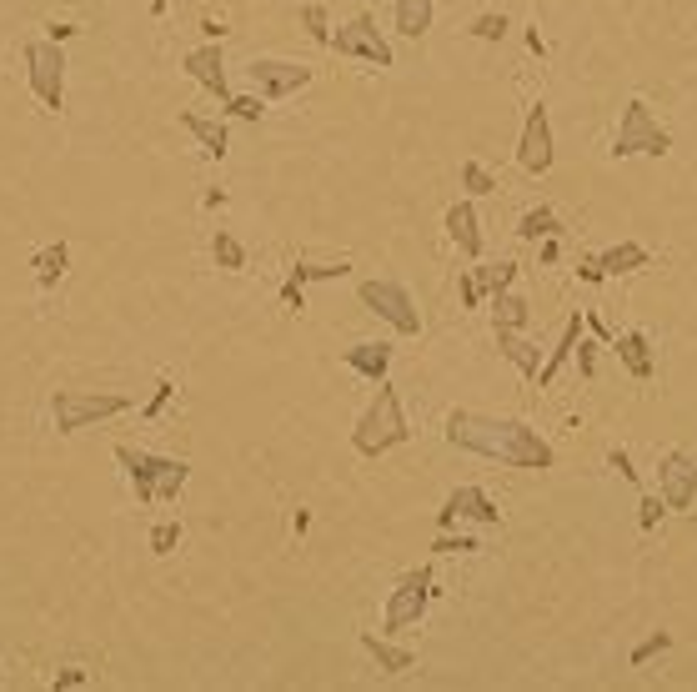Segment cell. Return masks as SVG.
<instances>
[{"instance_id":"5","label":"cell","mask_w":697,"mask_h":692,"mask_svg":"<svg viewBox=\"0 0 697 692\" xmlns=\"http://www.w3.org/2000/svg\"><path fill=\"white\" fill-rule=\"evenodd\" d=\"M26 76H31V91L46 111H61L66 106V51L61 41H31L26 46Z\"/></svg>"},{"instance_id":"25","label":"cell","mask_w":697,"mask_h":692,"mask_svg":"<svg viewBox=\"0 0 697 692\" xmlns=\"http://www.w3.org/2000/svg\"><path fill=\"white\" fill-rule=\"evenodd\" d=\"M562 226H557V216L547 211V206H532V211H522V221H517V236L522 241H547V236H557Z\"/></svg>"},{"instance_id":"14","label":"cell","mask_w":697,"mask_h":692,"mask_svg":"<svg viewBox=\"0 0 697 692\" xmlns=\"http://www.w3.org/2000/svg\"><path fill=\"white\" fill-rule=\"evenodd\" d=\"M181 71L196 81V86H206L221 106L231 101V86H226V61H221V46L216 41H206V46H196V51H186V61H181Z\"/></svg>"},{"instance_id":"37","label":"cell","mask_w":697,"mask_h":692,"mask_svg":"<svg viewBox=\"0 0 697 692\" xmlns=\"http://www.w3.org/2000/svg\"><path fill=\"white\" fill-rule=\"evenodd\" d=\"M432 552H482V542H477V537H452V532H442V537L432 542Z\"/></svg>"},{"instance_id":"6","label":"cell","mask_w":697,"mask_h":692,"mask_svg":"<svg viewBox=\"0 0 697 692\" xmlns=\"http://www.w3.org/2000/svg\"><path fill=\"white\" fill-rule=\"evenodd\" d=\"M672 136L657 126V116L647 111V101H627L622 106V121H617V141H612V156H667Z\"/></svg>"},{"instance_id":"18","label":"cell","mask_w":697,"mask_h":692,"mask_svg":"<svg viewBox=\"0 0 697 692\" xmlns=\"http://www.w3.org/2000/svg\"><path fill=\"white\" fill-rule=\"evenodd\" d=\"M582 326H587L582 316H567V326H562V341L552 346V357H547V362H542V372H537V387H552V382H557V372L572 362L577 341H582Z\"/></svg>"},{"instance_id":"38","label":"cell","mask_w":697,"mask_h":692,"mask_svg":"<svg viewBox=\"0 0 697 692\" xmlns=\"http://www.w3.org/2000/svg\"><path fill=\"white\" fill-rule=\"evenodd\" d=\"M226 106H231V116H241V121H261V111H266L256 96H231Z\"/></svg>"},{"instance_id":"4","label":"cell","mask_w":697,"mask_h":692,"mask_svg":"<svg viewBox=\"0 0 697 692\" xmlns=\"http://www.w3.org/2000/svg\"><path fill=\"white\" fill-rule=\"evenodd\" d=\"M131 407V397L121 392H76V387H61L51 397V417H56V432H81V427H96V422H111Z\"/></svg>"},{"instance_id":"21","label":"cell","mask_w":697,"mask_h":692,"mask_svg":"<svg viewBox=\"0 0 697 692\" xmlns=\"http://www.w3.org/2000/svg\"><path fill=\"white\" fill-rule=\"evenodd\" d=\"M181 126L201 141V151H206V156H216V161L226 156V146H231V141H226V126H221V121H206V116H196V111H181Z\"/></svg>"},{"instance_id":"30","label":"cell","mask_w":697,"mask_h":692,"mask_svg":"<svg viewBox=\"0 0 697 692\" xmlns=\"http://www.w3.org/2000/svg\"><path fill=\"white\" fill-rule=\"evenodd\" d=\"M346 271H352L346 261H296V266H291L296 281H336V276H346Z\"/></svg>"},{"instance_id":"34","label":"cell","mask_w":697,"mask_h":692,"mask_svg":"<svg viewBox=\"0 0 697 692\" xmlns=\"http://www.w3.org/2000/svg\"><path fill=\"white\" fill-rule=\"evenodd\" d=\"M176 542H181V522H161V527L151 532V552H156V557L176 552Z\"/></svg>"},{"instance_id":"8","label":"cell","mask_w":697,"mask_h":692,"mask_svg":"<svg viewBox=\"0 0 697 692\" xmlns=\"http://www.w3.org/2000/svg\"><path fill=\"white\" fill-rule=\"evenodd\" d=\"M432 567H417V572H407L397 587H392V597H387V632H412L422 617H427V602H432Z\"/></svg>"},{"instance_id":"9","label":"cell","mask_w":697,"mask_h":692,"mask_svg":"<svg viewBox=\"0 0 697 692\" xmlns=\"http://www.w3.org/2000/svg\"><path fill=\"white\" fill-rule=\"evenodd\" d=\"M331 46H336V56H357V61H372L377 71H387V66H397V56H392V46H387V36L377 31V21L362 11V16H352L336 36H331Z\"/></svg>"},{"instance_id":"43","label":"cell","mask_w":697,"mask_h":692,"mask_svg":"<svg viewBox=\"0 0 697 692\" xmlns=\"http://www.w3.org/2000/svg\"><path fill=\"white\" fill-rule=\"evenodd\" d=\"M607 462H612V467H617V472H622L627 482H637V467H632V457H627L622 447H612V452H607Z\"/></svg>"},{"instance_id":"23","label":"cell","mask_w":697,"mask_h":692,"mask_svg":"<svg viewBox=\"0 0 697 692\" xmlns=\"http://www.w3.org/2000/svg\"><path fill=\"white\" fill-rule=\"evenodd\" d=\"M397 31L407 41H422L432 31V0H397Z\"/></svg>"},{"instance_id":"44","label":"cell","mask_w":697,"mask_h":692,"mask_svg":"<svg viewBox=\"0 0 697 692\" xmlns=\"http://www.w3.org/2000/svg\"><path fill=\"white\" fill-rule=\"evenodd\" d=\"M577 276H582L587 286H597V281H607V271H602V261H597V256H592V261H582V266H577Z\"/></svg>"},{"instance_id":"3","label":"cell","mask_w":697,"mask_h":692,"mask_svg":"<svg viewBox=\"0 0 697 692\" xmlns=\"http://www.w3.org/2000/svg\"><path fill=\"white\" fill-rule=\"evenodd\" d=\"M116 462L126 467L131 487H136V507H151V502H176V492L186 487L191 467L176 462V457H151L141 447H116Z\"/></svg>"},{"instance_id":"40","label":"cell","mask_w":697,"mask_h":692,"mask_svg":"<svg viewBox=\"0 0 697 692\" xmlns=\"http://www.w3.org/2000/svg\"><path fill=\"white\" fill-rule=\"evenodd\" d=\"M577 372H582L587 382L597 377V346H592V341H577Z\"/></svg>"},{"instance_id":"13","label":"cell","mask_w":697,"mask_h":692,"mask_svg":"<svg viewBox=\"0 0 697 692\" xmlns=\"http://www.w3.org/2000/svg\"><path fill=\"white\" fill-rule=\"evenodd\" d=\"M457 517H467V522H482V527H502V507L482 492V487H457L452 497H447V507L437 512V527L447 532Z\"/></svg>"},{"instance_id":"19","label":"cell","mask_w":697,"mask_h":692,"mask_svg":"<svg viewBox=\"0 0 697 692\" xmlns=\"http://www.w3.org/2000/svg\"><path fill=\"white\" fill-rule=\"evenodd\" d=\"M497 352H502L527 382H537V372H542V362H537V341H527L522 331H497Z\"/></svg>"},{"instance_id":"27","label":"cell","mask_w":697,"mask_h":692,"mask_svg":"<svg viewBox=\"0 0 697 692\" xmlns=\"http://www.w3.org/2000/svg\"><path fill=\"white\" fill-rule=\"evenodd\" d=\"M211 256H216L221 271H241V266H246V246H241L231 231H216V236H211Z\"/></svg>"},{"instance_id":"16","label":"cell","mask_w":697,"mask_h":692,"mask_svg":"<svg viewBox=\"0 0 697 692\" xmlns=\"http://www.w3.org/2000/svg\"><path fill=\"white\" fill-rule=\"evenodd\" d=\"M341 362L352 367V372H362L367 382H387V372H392V346L387 341H352L341 352Z\"/></svg>"},{"instance_id":"2","label":"cell","mask_w":697,"mask_h":692,"mask_svg":"<svg viewBox=\"0 0 697 692\" xmlns=\"http://www.w3.org/2000/svg\"><path fill=\"white\" fill-rule=\"evenodd\" d=\"M402 442H412V427H407L402 397H397L392 382H377L372 407H367L362 422L352 427V447H357L362 457H382V452H392V447H402Z\"/></svg>"},{"instance_id":"35","label":"cell","mask_w":697,"mask_h":692,"mask_svg":"<svg viewBox=\"0 0 697 692\" xmlns=\"http://www.w3.org/2000/svg\"><path fill=\"white\" fill-rule=\"evenodd\" d=\"M637 507H642V512H637V527H642V532H652V527L662 522V512H667V502H662V492H657V497H642Z\"/></svg>"},{"instance_id":"28","label":"cell","mask_w":697,"mask_h":692,"mask_svg":"<svg viewBox=\"0 0 697 692\" xmlns=\"http://www.w3.org/2000/svg\"><path fill=\"white\" fill-rule=\"evenodd\" d=\"M66 256H71V251H66V241L46 246V251L36 256V281H41V286H56V281L66 276Z\"/></svg>"},{"instance_id":"22","label":"cell","mask_w":697,"mask_h":692,"mask_svg":"<svg viewBox=\"0 0 697 692\" xmlns=\"http://www.w3.org/2000/svg\"><path fill=\"white\" fill-rule=\"evenodd\" d=\"M597 261H602V271H607V276H627V271L647 266L652 256H647V246H642V241H617V246H607Z\"/></svg>"},{"instance_id":"33","label":"cell","mask_w":697,"mask_h":692,"mask_svg":"<svg viewBox=\"0 0 697 692\" xmlns=\"http://www.w3.org/2000/svg\"><path fill=\"white\" fill-rule=\"evenodd\" d=\"M472 36H477V41H502V36H507V16H497V11H482V16L472 21Z\"/></svg>"},{"instance_id":"15","label":"cell","mask_w":697,"mask_h":692,"mask_svg":"<svg viewBox=\"0 0 697 692\" xmlns=\"http://www.w3.org/2000/svg\"><path fill=\"white\" fill-rule=\"evenodd\" d=\"M442 226H447V236L457 241V251H462V256H472V261L482 256V221H477V206H472V201L447 206Z\"/></svg>"},{"instance_id":"39","label":"cell","mask_w":697,"mask_h":692,"mask_svg":"<svg viewBox=\"0 0 697 692\" xmlns=\"http://www.w3.org/2000/svg\"><path fill=\"white\" fill-rule=\"evenodd\" d=\"M457 291H462V306H482V301H487V291L477 286V276H472V271H462V276H457Z\"/></svg>"},{"instance_id":"29","label":"cell","mask_w":697,"mask_h":692,"mask_svg":"<svg viewBox=\"0 0 697 692\" xmlns=\"http://www.w3.org/2000/svg\"><path fill=\"white\" fill-rule=\"evenodd\" d=\"M296 21L306 26V36H311L316 46H331V21H326V6H316V0H311V6H301V11H296Z\"/></svg>"},{"instance_id":"17","label":"cell","mask_w":697,"mask_h":692,"mask_svg":"<svg viewBox=\"0 0 697 692\" xmlns=\"http://www.w3.org/2000/svg\"><path fill=\"white\" fill-rule=\"evenodd\" d=\"M612 352H617V362L632 372V382H652L657 362H652V341H647L642 331H622V336L612 341Z\"/></svg>"},{"instance_id":"32","label":"cell","mask_w":697,"mask_h":692,"mask_svg":"<svg viewBox=\"0 0 697 692\" xmlns=\"http://www.w3.org/2000/svg\"><path fill=\"white\" fill-rule=\"evenodd\" d=\"M667 647H672V632H662V627H657V632H647V637L632 647L627 667H642V662H652V657H657V652H667Z\"/></svg>"},{"instance_id":"24","label":"cell","mask_w":697,"mask_h":692,"mask_svg":"<svg viewBox=\"0 0 697 692\" xmlns=\"http://www.w3.org/2000/svg\"><path fill=\"white\" fill-rule=\"evenodd\" d=\"M362 647H367V652H372V662H377L382 672H392V677H397V672H407V667L417 662L407 647H392V642H382L377 632H362Z\"/></svg>"},{"instance_id":"10","label":"cell","mask_w":697,"mask_h":692,"mask_svg":"<svg viewBox=\"0 0 697 692\" xmlns=\"http://www.w3.org/2000/svg\"><path fill=\"white\" fill-rule=\"evenodd\" d=\"M517 166L527 176H547L552 171V121H547V106L527 111V126H522V141H517Z\"/></svg>"},{"instance_id":"20","label":"cell","mask_w":697,"mask_h":692,"mask_svg":"<svg viewBox=\"0 0 697 692\" xmlns=\"http://www.w3.org/2000/svg\"><path fill=\"white\" fill-rule=\"evenodd\" d=\"M497 306H492V331H527V321H532V301L527 296H517V291H502V296H492Z\"/></svg>"},{"instance_id":"47","label":"cell","mask_w":697,"mask_h":692,"mask_svg":"<svg viewBox=\"0 0 697 692\" xmlns=\"http://www.w3.org/2000/svg\"><path fill=\"white\" fill-rule=\"evenodd\" d=\"M0 687H6V677H0Z\"/></svg>"},{"instance_id":"45","label":"cell","mask_w":697,"mask_h":692,"mask_svg":"<svg viewBox=\"0 0 697 692\" xmlns=\"http://www.w3.org/2000/svg\"><path fill=\"white\" fill-rule=\"evenodd\" d=\"M582 321H587V331H592V336H597L602 346H612V331H607V326H602L597 316H582Z\"/></svg>"},{"instance_id":"12","label":"cell","mask_w":697,"mask_h":692,"mask_svg":"<svg viewBox=\"0 0 697 692\" xmlns=\"http://www.w3.org/2000/svg\"><path fill=\"white\" fill-rule=\"evenodd\" d=\"M657 492H662V502H667L672 512L692 507V502H697V462H692L687 452H667L662 467H657Z\"/></svg>"},{"instance_id":"41","label":"cell","mask_w":697,"mask_h":692,"mask_svg":"<svg viewBox=\"0 0 697 692\" xmlns=\"http://www.w3.org/2000/svg\"><path fill=\"white\" fill-rule=\"evenodd\" d=\"M281 306H286V311H301V306H306V291H301L296 276H286V286H281Z\"/></svg>"},{"instance_id":"36","label":"cell","mask_w":697,"mask_h":692,"mask_svg":"<svg viewBox=\"0 0 697 692\" xmlns=\"http://www.w3.org/2000/svg\"><path fill=\"white\" fill-rule=\"evenodd\" d=\"M171 392H176V382H171V377H161V382H156V397L141 407V417H146V422H156V417H161V407L171 402Z\"/></svg>"},{"instance_id":"42","label":"cell","mask_w":697,"mask_h":692,"mask_svg":"<svg viewBox=\"0 0 697 692\" xmlns=\"http://www.w3.org/2000/svg\"><path fill=\"white\" fill-rule=\"evenodd\" d=\"M86 682H91L86 667H61V672L51 677V687H86Z\"/></svg>"},{"instance_id":"1","label":"cell","mask_w":697,"mask_h":692,"mask_svg":"<svg viewBox=\"0 0 697 692\" xmlns=\"http://www.w3.org/2000/svg\"><path fill=\"white\" fill-rule=\"evenodd\" d=\"M447 442L477 457H492L502 467H527V472H547L557 467V452L547 437H537V427L517 422V417H482V412H447Z\"/></svg>"},{"instance_id":"7","label":"cell","mask_w":697,"mask_h":692,"mask_svg":"<svg viewBox=\"0 0 697 692\" xmlns=\"http://www.w3.org/2000/svg\"><path fill=\"white\" fill-rule=\"evenodd\" d=\"M357 301L372 316H382L392 331H402V336H417L422 331V311H417V301H412V291L402 281H362L357 286Z\"/></svg>"},{"instance_id":"48","label":"cell","mask_w":697,"mask_h":692,"mask_svg":"<svg viewBox=\"0 0 697 692\" xmlns=\"http://www.w3.org/2000/svg\"><path fill=\"white\" fill-rule=\"evenodd\" d=\"M161 6H171V0H161Z\"/></svg>"},{"instance_id":"31","label":"cell","mask_w":697,"mask_h":692,"mask_svg":"<svg viewBox=\"0 0 697 692\" xmlns=\"http://www.w3.org/2000/svg\"><path fill=\"white\" fill-rule=\"evenodd\" d=\"M457 176H462L467 196H492V191H497V176H492L482 161H462V171H457Z\"/></svg>"},{"instance_id":"46","label":"cell","mask_w":697,"mask_h":692,"mask_svg":"<svg viewBox=\"0 0 697 692\" xmlns=\"http://www.w3.org/2000/svg\"><path fill=\"white\" fill-rule=\"evenodd\" d=\"M552 261H557V236L542 241V266H552Z\"/></svg>"},{"instance_id":"26","label":"cell","mask_w":697,"mask_h":692,"mask_svg":"<svg viewBox=\"0 0 697 692\" xmlns=\"http://www.w3.org/2000/svg\"><path fill=\"white\" fill-rule=\"evenodd\" d=\"M517 261H497V266H477L472 276H477V286L487 291V296H502V291H512V281H517Z\"/></svg>"},{"instance_id":"11","label":"cell","mask_w":697,"mask_h":692,"mask_svg":"<svg viewBox=\"0 0 697 692\" xmlns=\"http://www.w3.org/2000/svg\"><path fill=\"white\" fill-rule=\"evenodd\" d=\"M251 71V86L261 91V96H291V91H301V86H311V66H301V61H276V56H261V61H251L246 66Z\"/></svg>"}]
</instances>
